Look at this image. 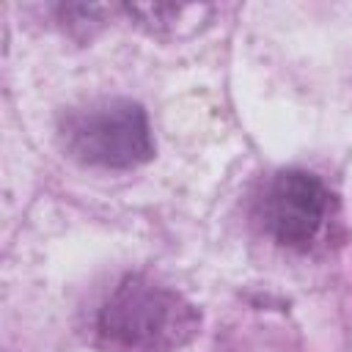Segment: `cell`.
<instances>
[{
	"label": "cell",
	"instance_id": "obj_1",
	"mask_svg": "<svg viewBox=\"0 0 352 352\" xmlns=\"http://www.w3.org/2000/svg\"><path fill=\"white\" fill-rule=\"evenodd\" d=\"M198 330V311L143 275L124 278L104 300L96 333L107 352H176Z\"/></svg>",
	"mask_w": 352,
	"mask_h": 352
},
{
	"label": "cell",
	"instance_id": "obj_2",
	"mask_svg": "<svg viewBox=\"0 0 352 352\" xmlns=\"http://www.w3.org/2000/svg\"><path fill=\"white\" fill-rule=\"evenodd\" d=\"M60 143L82 165L126 170L154 157L146 110L132 99H99L69 110L60 121Z\"/></svg>",
	"mask_w": 352,
	"mask_h": 352
},
{
	"label": "cell",
	"instance_id": "obj_3",
	"mask_svg": "<svg viewBox=\"0 0 352 352\" xmlns=\"http://www.w3.org/2000/svg\"><path fill=\"white\" fill-rule=\"evenodd\" d=\"M333 212V195L324 182L300 168L275 173L258 198L264 231L283 248L308 250L324 231Z\"/></svg>",
	"mask_w": 352,
	"mask_h": 352
},
{
	"label": "cell",
	"instance_id": "obj_4",
	"mask_svg": "<svg viewBox=\"0 0 352 352\" xmlns=\"http://www.w3.org/2000/svg\"><path fill=\"white\" fill-rule=\"evenodd\" d=\"M129 16H138L151 33H176L182 22H201L204 14H212L209 6H129Z\"/></svg>",
	"mask_w": 352,
	"mask_h": 352
}]
</instances>
